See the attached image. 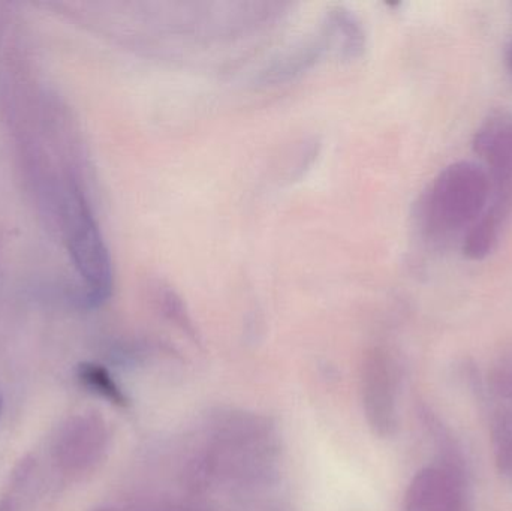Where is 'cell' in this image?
<instances>
[{"mask_svg": "<svg viewBox=\"0 0 512 511\" xmlns=\"http://www.w3.org/2000/svg\"><path fill=\"white\" fill-rule=\"evenodd\" d=\"M490 200L489 176L483 165L459 161L433 180L420 206L421 228L430 240L442 242L478 221Z\"/></svg>", "mask_w": 512, "mask_h": 511, "instance_id": "obj_1", "label": "cell"}, {"mask_svg": "<svg viewBox=\"0 0 512 511\" xmlns=\"http://www.w3.org/2000/svg\"><path fill=\"white\" fill-rule=\"evenodd\" d=\"M96 511H110V510H96Z\"/></svg>", "mask_w": 512, "mask_h": 511, "instance_id": "obj_7", "label": "cell"}, {"mask_svg": "<svg viewBox=\"0 0 512 511\" xmlns=\"http://www.w3.org/2000/svg\"><path fill=\"white\" fill-rule=\"evenodd\" d=\"M66 221L69 251L89 285V300L96 305L110 293V258L89 207L75 189L66 201Z\"/></svg>", "mask_w": 512, "mask_h": 511, "instance_id": "obj_3", "label": "cell"}, {"mask_svg": "<svg viewBox=\"0 0 512 511\" xmlns=\"http://www.w3.org/2000/svg\"><path fill=\"white\" fill-rule=\"evenodd\" d=\"M77 377L81 386L86 387L89 392L101 396L105 401L111 402L117 407L128 405V398H126L125 393L111 377L110 372L102 366L83 363V365L78 366Z\"/></svg>", "mask_w": 512, "mask_h": 511, "instance_id": "obj_5", "label": "cell"}, {"mask_svg": "<svg viewBox=\"0 0 512 511\" xmlns=\"http://www.w3.org/2000/svg\"><path fill=\"white\" fill-rule=\"evenodd\" d=\"M507 65L508 68H510V71L512 72V41L510 42V45H508L507 48Z\"/></svg>", "mask_w": 512, "mask_h": 511, "instance_id": "obj_6", "label": "cell"}, {"mask_svg": "<svg viewBox=\"0 0 512 511\" xmlns=\"http://www.w3.org/2000/svg\"><path fill=\"white\" fill-rule=\"evenodd\" d=\"M475 155L489 176L490 200L478 218L504 236L512 216V113L493 111L478 126L472 141Z\"/></svg>", "mask_w": 512, "mask_h": 511, "instance_id": "obj_2", "label": "cell"}, {"mask_svg": "<svg viewBox=\"0 0 512 511\" xmlns=\"http://www.w3.org/2000/svg\"><path fill=\"white\" fill-rule=\"evenodd\" d=\"M107 432L96 416H75L60 428L54 443V461L68 474L90 470L104 455Z\"/></svg>", "mask_w": 512, "mask_h": 511, "instance_id": "obj_4", "label": "cell"}]
</instances>
